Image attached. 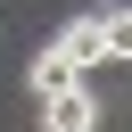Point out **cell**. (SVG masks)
Returning a JSON list of instances; mask_svg holds the SVG:
<instances>
[{
    "label": "cell",
    "instance_id": "cell-1",
    "mask_svg": "<svg viewBox=\"0 0 132 132\" xmlns=\"http://www.w3.org/2000/svg\"><path fill=\"white\" fill-rule=\"evenodd\" d=\"M99 124H107V107H99L82 82H66V91L41 99V132H99Z\"/></svg>",
    "mask_w": 132,
    "mask_h": 132
},
{
    "label": "cell",
    "instance_id": "cell-2",
    "mask_svg": "<svg viewBox=\"0 0 132 132\" xmlns=\"http://www.w3.org/2000/svg\"><path fill=\"white\" fill-rule=\"evenodd\" d=\"M66 82H82V66H74L58 41H41V50H33V66H25V91H33V99H50V91H66Z\"/></svg>",
    "mask_w": 132,
    "mask_h": 132
},
{
    "label": "cell",
    "instance_id": "cell-3",
    "mask_svg": "<svg viewBox=\"0 0 132 132\" xmlns=\"http://www.w3.org/2000/svg\"><path fill=\"white\" fill-rule=\"evenodd\" d=\"M58 50H66V58H74V66L91 74V66L107 58V33H99V8H91V16H66V25H58Z\"/></svg>",
    "mask_w": 132,
    "mask_h": 132
},
{
    "label": "cell",
    "instance_id": "cell-4",
    "mask_svg": "<svg viewBox=\"0 0 132 132\" xmlns=\"http://www.w3.org/2000/svg\"><path fill=\"white\" fill-rule=\"evenodd\" d=\"M99 33H107V58L132 66V8H99Z\"/></svg>",
    "mask_w": 132,
    "mask_h": 132
}]
</instances>
